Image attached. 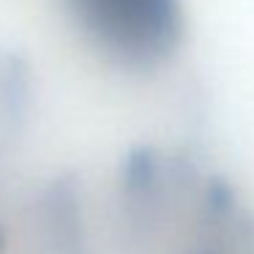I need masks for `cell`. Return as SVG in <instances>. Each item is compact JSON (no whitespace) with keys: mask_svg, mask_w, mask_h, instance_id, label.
I'll use <instances>...</instances> for the list:
<instances>
[{"mask_svg":"<svg viewBox=\"0 0 254 254\" xmlns=\"http://www.w3.org/2000/svg\"><path fill=\"white\" fill-rule=\"evenodd\" d=\"M90 36L112 55L156 63L175 50L183 28L178 0H68Z\"/></svg>","mask_w":254,"mask_h":254,"instance_id":"1","label":"cell"}]
</instances>
